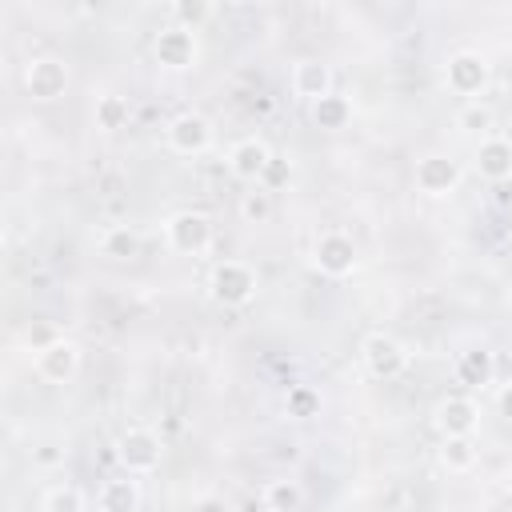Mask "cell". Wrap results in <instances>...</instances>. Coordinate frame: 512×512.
<instances>
[{
    "label": "cell",
    "mask_w": 512,
    "mask_h": 512,
    "mask_svg": "<svg viewBox=\"0 0 512 512\" xmlns=\"http://www.w3.org/2000/svg\"><path fill=\"white\" fill-rule=\"evenodd\" d=\"M460 512H468V508H460Z\"/></svg>",
    "instance_id": "cell-31"
},
{
    "label": "cell",
    "mask_w": 512,
    "mask_h": 512,
    "mask_svg": "<svg viewBox=\"0 0 512 512\" xmlns=\"http://www.w3.org/2000/svg\"><path fill=\"white\" fill-rule=\"evenodd\" d=\"M456 184H460V164L456 160H448L440 152H428V156L416 160V188L420 192L448 196V192H456Z\"/></svg>",
    "instance_id": "cell-5"
},
{
    "label": "cell",
    "mask_w": 512,
    "mask_h": 512,
    "mask_svg": "<svg viewBox=\"0 0 512 512\" xmlns=\"http://www.w3.org/2000/svg\"><path fill=\"white\" fill-rule=\"evenodd\" d=\"M96 124H100L104 132L124 128V124H128V100H124V96H100V100H96Z\"/></svg>",
    "instance_id": "cell-21"
},
{
    "label": "cell",
    "mask_w": 512,
    "mask_h": 512,
    "mask_svg": "<svg viewBox=\"0 0 512 512\" xmlns=\"http://www.w3.org/2000/svg\"><path fill=\"white\" fill-rule=\"evenodd\" d=\"M268 164H272V148H268L264 140H256V136L236 140V144H232V152H228V168H232V176L252 180V184H260V180H264Z\"/></svg>",
    "instance_id": "cell-9"
},
{
    "label": "cell",
    "mask_w": 512,
    "mask_h": 512,
    "mask_svg": "<svg viewBox=\"0 0 512 512\" xmlns=\"http://www.w3.org/2000/svg\"><path fill=\"white\" fill-rule=\"evenodd\" d=\"M136 252H140V240H136V232H128L124 224H116V228L104 232V256L128 260V256H136Z\"/></svg>",
    "instance_id": "cell-22"
},
{
    "label": "cell",
    "mask_w": 512,
    "mask_h": 512,
    "mask_svg": "<svg viewBox=\"0 0 512 512\" xmlns=\"http://www.w3.org/2000/svg\"><path fill=\"white\" fill-rule=\"evenodd\" d=\"M76 368H80V348L64 336H52V344L36 352V372L52 384H64L68 376H76Z\"/></svg>",
    "instance_id": "cell-7"
},
{
    "label": "cell",
    "mask_w": 512,
    "mask_h": 512,
    "mask_svg": "<svg viewBox=\"0 0 512 512\" xmlns=\"http://www.w3.org/2000/svg\"><path fill=\"white\" fill-rule=\"evenodd\" d=\"M316 268L328 276H348L356 268V244L344 232H324L316 240Z\"/></svg>",
    "instance_id": "cell-11"
},
{
    "label": "cell",
    "mask_w": 512,
    "mask_h": 512,
    "mask_svg": "<svg viewBox=\"0 0 512 512\" xmlns=\"http://www.w3.org/2000/svg\"><path fill=\"white\" fill-rule=\"evenodd\" d=\"M156 60L164 68H188L196 60V36H192V28H184V24L164 28L156 36Z\"/></svg>",
    "instance_id": "cell-13"
},
{
    "label": "cell",
    "mask_w": 512,
    "mask_h": 512,
    "mask_svg": "<svg viewBox=\"0 0 512 512\" xmlns=\"http://www.w3.org/2000/svg\"><path fill=\"white\" fill-rule=\"evenodd\" d=\"M476 168H480V176L492 180V184L508 180V176H512V140H504V136H484L480 148H476Z\"/></svg>",
    "instance_id": "cell-14"
},
{
    "label": "cell",
    "mask_w": 512,
    "mask_h": 512,
    "mask_svg": "<svg viewBox=\"0 0 512 512\" xmlns=\"http://www.w3.org/2000/svg\"><path fill=\"white\" fill-rule=\"evenodd\" d=\"M116 460L128 468V476L152 472L160 464V436L152 428H128L116 440Z\"/></svg>",
    "instance_id": "cell-2"
},
{
    "label": "cell",
    "mask_w": 512,
    "mask_h": 512,
    "mask_svg": "<svg viewBox=\"0 0 512 512\" xmlns=\"http://www.w3.org/2000/svg\"><path fill=\"white\" fill-rule=\"evenodd\" d=\"M24 84H28V92L36 100H56L64 92V84H68V68L56 56H36L24 68Z\"/></svg>",
    "instance_id": "cell-10"
},
{
    "label": "cell",
    "mask_w": 512,
    "mask_h": 512,
    "mask_svg": "<svg viewBox=\"0 0 512 512\" xmlns=\"http://www.w3.org/2000/svg\"><path fill=\"white\" fill-rule=\"evenodd\" d=\"M364 364H368V372H372L376 380H396V376L408 368V352H404L392 336L376 332V336L364 340Z\"/></svg>",
    "instance_id": "cell-6"
},
{
    "label": "cell",
    "mask_w": 512,
    "mask_h": 512,
    "mask_svg": "<svg viewBox=\"0 0 512 512\" xmlns=\"http://www.w3.org/2000/svg\"><path fill=\"white\" fill-rule=\"evenodd\" d=\"M164 232H168V244H172L176 252L196 256V252H204L208 240H212V220H208L204 212H176V216L164 224Z\"/></svg>",
    "instance_id": "cell-3"
},
{
    "label": "cell",
    "mask_w": 512,
    "mask_h": 512,
    "mask_svg": "<svg viewBox=\"0 0 512 512\" xmlns=\"http://www.w3.org/2000/svg\"><path fill=\"white\" fill-rule=\"evenodd\" d=\"M168 144H172V152H180V156H196V152H204V148L212 144V128H208L204 116L180 112V116L168 120Z\"/></svg>",
    "instance_id": "cell-8"
},
{
    "label": "cell",
    "mask_w": 512,
    "mask_h": 512,
    "mask_svg": "<svg viewBox=\"0 0 512 512\" xmlns=\"http://www.w3.org/2000/svg\"><path fill=\"white\" fill-rule=\"evenodd\" d=\"M448 472H468L476 464V444L472 436H444V448H440Z\"/></svg>",
    "instance_id": "cell-20"
},
{
    "label": "cell",
    "mask_w": 512,
    "mask_h": 512,
    "mask_svg": "<svg viewBox=\"0 0 512 512\" xmlns=\"http://www.w3.org/2000/svg\"><path fill=\"white\" fill-rule=\"evenodd\" d=\"M292 88H296V96H308L312 104L324 100V96L332 92V72H328V64H320V60H300V64L292 68Z\"/></svg>",
    "instance_id": "cell-15"
},
{
    "label": "cell",
    "mask_w": 512,
    "mask_h": 512,
    "mask_svg": "<svg viewBox=\"0 0 512 512\" xmlns=\"http://www.w3.org/2000/svg\"><path fill=\"white\" fill-rule=\"evenodd\" d=\"M456 128H464V132H480V136H492V112H488L480 100H472V104H464V108H460Z\"/></svg>",
    "instance_id": "cell-24"
},
{
    "label": "cell",
    "mask_w": 512,
    "mask_h": 512,
    "mask_svg": "<svg viewBox=\"0 0 512 512\" xmlns=\"http://www.w3.org/2000/svg\"><path fill=\"white\" fill-rule=\"evenodd\" d=\"M436 424H440L444 436H472L476 424H480V408H476L472 396H448L436 408Z\"/></svg>",
    "instance_id": "cell-12"
},
{
    "label": "cell",
    "mask_w": 512,
    "mask_h": 512,
    "mask_svg": "<svg viewBox=\"0 0 512 512\" xmlns=\"http://www.w3.org/2000/svg\"><path fill=\"white\" fill-rule=\"evenodd\" d=\"M280 180H284V164L272 156V164H268V172H264V184H260V188H268V192H272Z\"/></svg>",
    "instance_id": "cell-28"
},
{
    "label": "cell",
    "mask_w": 512,
    "mask_h": 512,
    "mask_svg": "<svg viewBox=\"0 0 512 512\" xmlns=\"http://www.w3.org/2000/svg\"><path fill=\"white\" fill-rule=\"evenodd\" d=\"M504 484H508V492H512V464H508V472H504Z\"/></svg>",
    "instance_id": "cell-30"
},
{
    "label": "cell",
    "mask_w": 512,
    "mask_h": 512,
    "mask_svg": "<svg viewBox=\"0 0 512 512\" xmlns=\"http://www.w3.org/2000/svg\"><path fill=\"white\" fill-rule=\"evenodd\" d=\"M192 512H228V504H224V496H200L192 504Z\"/></svg>",
    "instance_id": "cell-27"
},
{
    "label": "cell",
    "mask_w": 512,
    "mask_h": 512,
    "mask_svg": "<svg viewBox=\"0 0 512 512\" xmlns=\"http://www.w3.org/2000/svg\"><path fill=\"white\" fill-rule=\"evenodd\" d=\"M312 120H316L320 128H344V124L352 120V104H348L344 96L328 92L324 100H316V104H312Z\"/></svg>",
    "instance_id": "cell-19"
},
{
    "label": "cell",
    "mask_w": 512,
    "mask_h": 512,
    "mask_svg": "<svg viewBox=\"0 0 512 512\" xmlns=\"http://www.w3.org/2000/svg\"><path fill=\"white\" fill-rule=\"evenodd\" d=\"M456 380H460V384H472V388L488 384V380H492V352H484V348L464 352V356L456 360Z\"/></svg>",
    "instance_id": "cell-17"
},
{
    "label": "cell",
    "mask_w": 512,
    "mask_h": 512,
    "mask_svg": "<svg viewBox=\"0 0 512 512\" xmlns=\"http://www.w3.org/2000/svg\"><path fill=\"white\" fill-rule=\"evenodd\" d=\"M100 512H136L140 504V488L132 476H120V480H104L100 484V496H96Z\"/></svg>",
    "instance_id": "cell-16"
},
{
    "label": "cell",
    "mask_w": 512,
    "mask_h": 512,
    "mask_svg": "<svg viewBox=\"0 0 512 512\" xmlns=\"http://www.w3.org/2000/svg\"><path fill=\"white\" fill-rule=\"evenodd\" d=\"M496 404H500V412H504V416L512 420V384H504V388H500V396H496Z\"/></svg>",
    "instance_id": "cell-29"
},
{
    "label": "cell",
    "mask_w": 512,
    "mask_h": 512,
    "mask_svg": "<svg viewBox=\"0 0 512 512\" xmlns=\"http://www.w3.org/2000/svg\"><path fill=\"white\" fill-rule=\"evenodd\" d=\"M264 504H268V512H296L304 504V488L296 480H268Z\"/></svg>",
    "instance_id": "cell-18"
},
{
    "label": "cell",
    "mask_w": 512,
    "mask_h": 512,
    "mask_svg": "<svg viewBox=\"0 0 512 512\" xmlns=\"http://www.w3.org/2000/svg\"><path fill=\"white\" fill-rule=\"evenodd\" d=\"M208 288H212V300L224 304V308H240L256 296V272L252 264L244 260H220L208 276Z\"/></svg>",
    "instance_id": "cell-1"
},
{
    "label": "cell",
    "mask_w": 512,
    "mask_h": 512,
    "mask_svg": "<svg viewBox=\"0 0 512 512\" xmlns=\"http://www.w3.org/2000/svg\"><path fill=\"white\" fill-rule=\"evenodd\" d=\"M444 80H448V88L456 96H476L488 84V64H484L480 52H456V56H448Z\"/></svg>",
    "instance_id": "cell-4"
},
{
    "label": "cell",
    "mask_w": 512,
    "mask_h": 512,
    "mask_svg": "<svg viewBox=\"0 0 512 512\" xmlns=\"http://www.w3.org/2000/svg\"><path fill=\"white\" fill-rule=\"evenodd\" d=\"M44 512H84V496H80L72 484L52 488V492L44 496Z\"/></svg>",
    "instance_id": "cell-25"
},
{
    "label": "cell",
    "mask_w": 512,
    "mask_h": 512,
    "mask_svg": "<svg viewBox=\"0 0 512 512\" xmlns=\"http://www.w3.org/2000/svg\"><path fill=\"white\" fill-rule=\"evenodd\" d=\"M240 216H244L248 224H264V220L272 216V196H268V188L244 192V196H240Z\"/></svg>",
    "instance_id": "cell-23"
},
{
    "label": "cell",
    "mask_w": 512,
    "mask_h": 512,
    "mask_svg": "<svg viewBox=\"0 0 512 512\" xmlns=\"http://www.w3.org/2000/svg\"><path fill=\"white\" fill-rule=\"evenodd\" d=\"M320 408V392H312V388H292L288 392V412L292 416H312Z\"/></svg>",
    "instance_id": "cell-26"
}]
</instances>
